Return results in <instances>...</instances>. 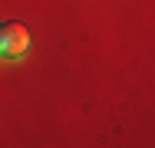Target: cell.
Wrapping results in <instances>:
<instances>
[{"label": "cell", "mask_w": 155, "mask_h": 148, "mask_svg": "<svg viewBox=\"0 0 155 148\" xmlns=\"http://www.w3.org/2000/svg\"><path fill=\"white\" fill-rule=\"evenodd\" d=\"M27 46H30V33L23 23H3L0 27V56L17 59L27 53Z\"/></svg>", "instance_id": "6da1fadb"}]
</instances>
